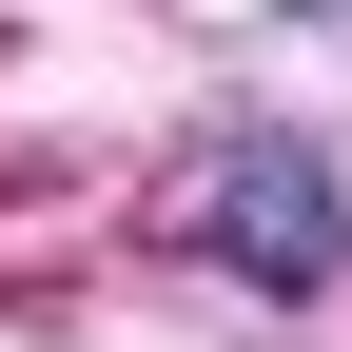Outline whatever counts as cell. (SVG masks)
Instances as JSON below:
<instances>
[{
  "label": "cell",
  "instance_id": "cell-1",
  "mask_svg": "<svg viewBox=\"0 0 352 352\" xmlns=\"http://www.w3.org/2000/svg\"><path fill=\"white\" fill-rule=\"evenodd\" d=\"M176 254L235 274V294H274V314H314L352 274V176L294 118H235V138H196V176H176Z\"/></svg>",
  "mask_w": 352,
  "mask_h": 352
},
{
  "label": "cell",
  "instance_id": "cell-2",
  "mask_svg": "<svg viewBox=\"0 0 352 352\" xmlns=\"http://www.w3.org/2000/svg\"><path fill=\"white\" fill-rule=\"evenodd\" d=\"M274 20H352V0H274Z\"/></svg>",
  "mask_w": 352,
  "mask_h": 352
}]
</instances>
